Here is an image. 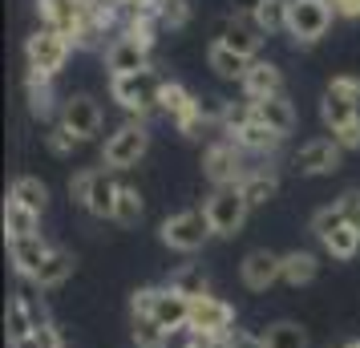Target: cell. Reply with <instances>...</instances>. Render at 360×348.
<instances>
[{
    "label": "cell",
    "mask_w": 360,
    "mask_h": 348,
    "mask_svg": "<svg viewBox=\"0 0 360 348\" xmlns=\"http://www.w3.org/2000/svg\"><path fill=\"white\" fill-rule=\"evenodd\" d=\"M166 77L158 69H142V73H126V77H110V101L134 122H146L158 114V94H162Z\"/></svg>",
    "instance_id": "cell-1"
},
{
    "label": "cell",
    "mask_w": 360,
    "mask_h": 348,
    "mask_svg": "<svg viewBox=\"0 0 360 348\" xmlns=\"http://www.w3.org/2000/svg\"><path fill=\"white\" fill-rule=\"evenodd\" d=\"M117 191H122V183H117V174L110 166H82V170L69 179V195L82 202L94 219H101V223L114 219Z\"/></svg>",
    "instance_id": "cell-2"
},
{
    "label": "cell",
    "mask_w": 360,
    "mask_h": 348,
    "mask_svg": "<svg viewBox=\"0 0 360 348\" xmlns=\"http://www.w3.org/2000/svg\"><path fill=\"white\" fill-rule=\"evenodd\" d=\"M158 239H162V247L179 251V255H195V251H202L214 239V231H211L207 211L186 207V211H174V215H166L158 223Z\"/></svg>",
    "instance_id": "cell-3"
},
{
    "label": "cell",
    "mask_w": 360,
    "mask_h": 348,
    "mask_svg": "<svg viewBox=\"0 0 360 348\" xmlns=\"http://www.w3.org/2000/svg\"><path fill=\"white\" fill-rule=\"evenodd\" d=\"M311 235L320 239V247L332 255V259H356L360 255V231L348 223V219L340 215V207L336 202H328V207H320L316 215H311Z\"/></svg>",
    "instance_id": "cell-4"
},
{
    "label": "cell",
    "mask_w": 360,
    "mask_h": 348,
    "mask_svg": "<svg viewBox=\"0 0 360 348\" xmlns=\"http://www.w3.org/2000/svg\"><path fill=\"white\" fill-rule=\"evenodd\" d=\"M73 57V41L53 29H37L29 41H25V69L33 77H45V82H57V73L69 65Z\"/></svg>",
    "instance_id": "cell-5"
},
{
    "label": "cell",
    "mask_w": 360,
    "mask_h": 348,
    "mask_svg": "<svg viewBox=\"0 0 360 348\" xmlns=\"http://www.w3.org/2000/svg\"><path fill=\"white\" fill-rule=\"evenodd\" d=\"M235 328H239V312H235V304H227V299L214 296V292L191 299V324H186V336L227 340Z\"/></svg>",
    "instance_id": "cell-6"
},
{
    "label": "cell",
    "mask_w": 360,
    "mask_h": 348,
    "mask_svg": "<svg viewBox=\"0 0 360 348\" xmlns=\"http://www.w3.org/2000/svg\"><path fill=\"white\" fill-rule=\"evenodd\" d=\"M247 154L235 142H231L227 134H214L211 142H207V150H202V179L214 186H239L247 179Z\"/></svg>",
    "instance_id": "cell-7"
},
{
    "label": "cell",
    "mask_w": 360,
    "mask_h": 348,
    "mask_svg": "<svg viewBox=\"0 0 360 348\" xmlns=\"http://www.w3.org/2000/svg\"><path fill=\"white\" fill-rule=\"evenodd\" d=\"M150 154V130L146 122H122L110 138H105V146H101V166H110L114 174L122 170H134V166L142 162Z\"/></svg>",
    "instance_id": "cell-8"
},
{
    "label": "cell",
    "mask_w": 360,
    "mask_h": 348,
    "mask_svg": "<svg viewBox=\"0 0 360 348\" xmlns=\"http://www.w3.org/2000/svg\"><path fill=\"white\" fill-rule=\"evenodd\" d=\"M202 211H207V219H211L214 239H235V235L247 227L251 202L243 199L239 186H214L211 195H207V202H202Z\"/></svg>",
    "instance_id": "cell-9"
},
{
    "label": "cell",
    "mask_w": 360,
    "mask_h": 348,
    "mask_svg": "<svg viewBox=\"0 0 360 348\" xmlns=\"http://www.w3.org/2000/svg\"><path fill=\"white\" fill-rule=\"evenodd\" d=\"M332 8H328V0H292V8H288V37H292V45H320L332 29Z\"/></svg>",
    "instance_id": "cell-10"
},
{
    "label": "cell",
    "mask_w": 360,
    "mask_h": 348,
    "mask_svg": "<svg viewBox=\"0 0 360 348\" xmlns=\"http://www.w3.org/2000/svg\"><path fill=\"white\" fill-rule=\"evenodd\" d=\"M344 162V146L332 138V134H324V138H308L304 146L292 154V170L300 174V179H320V174H336Z\"/></svg>",
    "instance_id": "cell-11"
},
{
    "label": "cell",
    "mask_w": 360,
    "mask_h": 348,
    "mask_svg": "<svg viewBox=\"0 0 360 348\" xmlns=\"http://www.w3.org/2000/svg\"><path fill=\"white\" fill-rule=\"evenodd\" d=\"M57 122L65 126L77 142H94L101 134V122H105V114H101L98 98H89V94H69V98H61V110H57Z\"/></svg>",
    "instance_id": "cell-12"
},
{
    "label": "cell",
    "mask_w": 360,
    "mask_h": 348,
    "mask_svg": "<svg viewBox=\"0 0 360 348\" xmlns=\"http://www.w3.org/2000/svg\"><path fill=\"white\" fill-rule=\"evenodd\" d=\"M239 283H243L247 292H255V296L271 292L276 283H283V255L271 247L247 251L243 259H239Z\"/></svg>",
    "instance_id": "cell-13"
},
{
    "label": "cell",
    "mask_w": 360,
    "mask_h": 348,
    "mask_svg": "<svg viewBox=\"0 0 360 348\" xmlns=\"http://www.w3.org/2000/svg\"><path fill=\"white\" fill-rule=\"evenodd\" d=\"M37 20L41 29H53L73 41H82V29H85V0H37Z\"/></svg>",
    "instance_id": "cell-14"
},
{
    "label": "cell",
    "mask_w": 360,
    "mask_h": 348,
    "mask_svg": "<svg viewBox=\"0 0 360 348\" xmlns=\"http://www.w3.org/2000/svg\"><path fill=\"white\" fill-rule=\"evenodd\" d=\"M214 41L227 45L231 53L247 57V61H255L259 49H263V33H259V25L251 20V13H235V17L219 20V25H214Z\"/></svg>",
    "instance_id": "cell-15"
},
{
    "label": "cell",
    "mask_w": 360,
    "mask_h": 348,
    "mask_svg": "<svg viewBox=\"0 0 360 348\" xmlns=\"http://www.w3.org/2000/svg\"><path fill=\"white\" fill-rule=\"evenodd\" d=\"M101 61H105V73L110 77H126V73H142L150 69V49L146 45H138L134 37L117 33L105 49H101Z\"/></svg>",
    "instance_id": "cell-16"
},
{
    "label": "cell",
    "mask_w": 360,
    "mask_h": 348,
    "mask_svg": "<svg viewBox=\"0 0 360 348\" xmlns=\"http://www.w3.org/2000/svg\"><path fill=\"white\" fill-rule=\"evenodd\" d=\"M41 320H49L45 308H37V299L20 288L17 296L8 299V348H25L29 344V336H33V328L41 324Z\"/></svg>",
    "instance_id": "cell-17"
},
{
    "label": "cell",
    "mask_w": 360,
    "mask_h": 348,
    "mask_svg": "<svg viewBox=\"0 0 360 348\" xmlns=\"http://www.w3.org/2000/svg\"><path fill=\"white\" fill-rule=\"evenodd\" d=\"M154 320L158 328L174 340V336H186V324H191V299L179 296L174 288L158 283V296H154Z\"/></svg>",
    "instance_id": "cell-18"
},
{
    "label": "cell",
    "mask_w": 360,
    "mask_h": 348,
    "mask_svg": "<svg viewBox=\"0 0 360 348\" xmlns=\"http://www.w3.org/2000/svg\"><path fill=\"white\" fill-rule=\"evenodd\" d=\"M53 243L45 239V235H33V239H13L8 243V264H13V271H17L25 283L37 280V271L45 267V259H49Z\"/></svg>",
    "instance_id": "cell-19"
},
{
    "label": "cell",
    "mask_w": 360,
    "mask_h": 348,
    "mask_svg": "<svg viewBox=\"0 0 360 348\" xmlns=\"http://www.w3.org/2000/svg\"><path fill=\"white\" fill-rule=\"evenodd\" d=\"M239 89H243L247 101L276 98V94H283V69H279L276 61H263V57H255V61H251V69H247V77L239 82Z\"/></svg>",
    "instance_id": "cell-20"
},
{
    "label": "cell",
    "mask_w": 360,
    "mask_h": 348,
    "mask_svg": "<svg viewBox=\"0 0 360 348\" xmlns=\"http://www.w3.org/2000/svg\"><path fill=\"white\" fill-rule=\"evenodd\" d=\"M251 110H255V122H263V126H271V130H276L279 138H288V134H295V126H300V114H295V101L288 98V94H276V98L251 101Z\"/></svg>",
    "instance_id": "cell-21"
},
{
    "label": "cell",
    "mask_w": 360,
    "mask_h": 348,
    "mask_svg": "<svg viewBox=\"0 0 360 348\" xmlns=\"http://www.w3.org/2000/svg\"><path fill=\"white\" fill-rule=\"evenodd\" d=\"M231 142L243 150L247 158H271V154H279V146H283L288 138H279L271 126H263V122H255V117H251L243 130L231 134Z\"/></svg>",
    "instance_id": "cell-22"
},
{
    "label": "cell",
    "mask_w": 360,
    "mask_h": 348,
    "mask_svg": "<svg viewBox=\"0 0 360 348\" xmlns=\"http://www.w3.org/2000/svg\"><path fill=\"white\" fill-rule=\"evenodd\" d=\"M73 271H77V255H73L69 247H53L49 259H45V267L37 271L33 288H37V292H57L61 283H69Z\"/></svg>",
    "instance_id": "cell-23"
},
{
    "label": "cell",
    "mask_w": 360,
    "mask_h": 348,
    "mask_svg": "<svg viewBox=\"0 0 360 348\" xmlns=\"http://www.w3.org/2000/svg\"><path fill=\"white\" fill-rule=\"evenodd\" d=\"M195 105H198V98L186 89V85L174 82V77H166L162 94H158V114L170 117V126H179L186 114H195Z\"/></svg>",
    "instance_id": "cell-24"
},
{
    "label": "cell",
    "mask_w": 360,
    "mask_h": 348,
    "mask_svg": "<svg viewBox=\"0 0 360 348\" xmlns=\"http://www.w3.org/2000/svg\"><path fill=\"white\" fill-rule=\"evenodd\" d=\"M33 235H41V211L8 199L4 202V239L13 243V239H33Z\"/></svg>",
    "instance_id": "cell-25"
},
{
    "label": "cell",
    "mask_w": 360,
    "mask_h": 348,
    "mask_svg": "<svg viewBox=\"0 0 360 348\" xmlns=\"http://www.w3.org/2000/svg\"><path fill=\"white\" fill-rule=\"evenodd\" d=\"M320 276V255L316 251H304V247H295V251H283V283L288 288H308L311 280Z\"/></svg>",
    "instance_id": "cell-26"
},
{
    "label": "cell",
    "mask_w": 360,
    "mask_h": 348,
    "mask_svg": "<svg viewBox=\"0 0 360 348\" xmlns=\"http://www.w3.org/2000/svg\"><path fill=\"white\" fill-rule=\"evenodd\" d=\"M207 69H211L219 82H231V85H239L247 77V69H251V61L247 57H239V53H231L227 45H219L214 41L211 49H207Z\"/></svg>",
    "instance_id": "cell-27"
},
{
    "label": "cell",
    "mask_w": 360,
    "mask_h": 348,
    "mask_svg": "<svg viewBox=\"0 0 360 348\" xmlns=\"http://www.w3.org/2000/svg\"><path fill=\"white\" fill-rule=\"evenodd\" d=\"M239 191H243V199L251 202V211H255V207H267V202L279 195V174L267 170V166H255V170H247V179L239 183Z\"/></svg>",
    "instance_id": "cell-28"
},
{
    "label": "cell",
    "mask_w": 360,
    "mask_h": 348,
    "mask_svg": "<svg viewBox=\"0 0 360 348\" xmlns=\"http://www.w3.org/2000/svg\"><path fill=\"white\" fill-rule=\"evenodd\" d=\"M259 332H263V348H311L308 328L300 320H271Z\"/></svg>",
    "instance_id": "cell-29"
},
{
    "label": "cell",
    "mask_w": 360,
    "mask_h": 348,
    "mask_svg": "<svg viewBox=\"0 0 360 348\" xmlns=\"http://www.w3.org/2000/svg\"><path fill=\"white\" fill-rule=\"evenodd\" d=\"M288 8H292V0H255L247 13L259 25L263 37H276V33H288Z\"/></svg>",
    "instance_id": "cell-30"
},
{
    "label": "cell",
    "mask_w": 360,
    "mask_h": 348,
    "mask_svg": "<svg viewBox=\"0 0 360 348\" xmlns=\"http://www.w3.org/2000/svg\"><path fill=\"white\" fill-rule=\"evenodd\" d=\"M142 215H146V199H142V191L130 183H122V191H117V207H114V227H122V231H130V227H138L142 223Z\"/></svg>",
    "instance_id": "cell-31"
},
{
    "label": "cell",
    "mask_w": 360,
    "mask_h": 348,
    "mask_svg": "<svg viewBox=\"0 0 360 348\" xmlns=\"http://www.w3.org/2000/svg\"><path fill=\"white\" fill-rule=\"evenodd\" d=\"M360 117V105L356 101L340 98V94H332V89H324V101H320V122L328 126V134L344 130L348 122H356Z\"/></svg>",
    "instance_id": "cell-32"
},
{
    "label": "cell",
    "mask_w": 360,
    "mask_h": 348,
    "mask_svg": "<svg viewBox=\"0 0 360 348\" xmlns=\"http://www.w3.org/2000/svg\"><path fill=\"white\" fill-rule=\"evenodd\" d=\"M166 288H174L179 296L195 299V296H207V292H211V280H207L202 264H182V267H174V271L166 276Z\"/></svg>",
    "instance_id": "cell-33"
},
{
    "label": "cell",
    "mask_w": 360,
    "mask_h": 348,
    "mask_svg": "<svg viewBox=\"0 0 360 348\" xmlns=\"http://www.w3.org/2000/svg\"><path fill=\"white\" fill-rule=\"evenodd\" d=\"M25 101H29V114H33V117L49 122V117H53V101H57V94H53V82L25 73Z\"/></svg>",
    "instance_id": "cell-34"
},
{
    "label": "cell",
    "mask_w": 360,
    "mask_h": 348,
    "mask_svg": "<svg viewBox=\"0 0 360 348\" xmlns=\"http://www.w3.org/2000/svg\"><path fill=\"white\" fill-rule=\"evenodd\" d=\"M8 199H17V202H25V207H33V211L45 215V207H49V186L41 183L37 174H20V179H13V186H8Z\"/></svg>",
    "instance_id": "cell-35"
},
{
    "label": "cell",
    "mask_w": 360,
    "mask_h": 348,
    "mask_svg": "<svg viewBox=\"0 0 360 348\" xmlns=\"http://www.w3.org/2000/svg\"><path fill=\"white\" fill-rule=\"evenodd\" d=\"M130 340H134V348H166L170 344V336L158 328L154 316H130Z\"/></svg>",
    "instance_id": "cell-36"
},
{
    "label": "cell",
    "mask_w": 360,
    "mask_h": 348,
    "mask_svg": "<svg viewBox=\"0 0 360 348\" xmlns=\"http://www.w3.org/2000/svg\"><path fill=\"white\" fill-rule=\"evenodd\" d=\"M158 17H162V29L179 33V29L191 25V0H166L162 8H158Z\"/></svg>",
    "instance_id": "cell-37"
},
{
    "label": "cell",
    "mask_w": 360,
    "mask_h": 348,
    "mask_svg": "<svg viewBox=\"0 0 360 348\" xmlns=\"http://www.w3.org/2000/svg\"><path fill=\"white\" fill-rule=\"evenodd\" d=\"M45 146H49V154H57V158H69V154L82 146V142H77V138H73L61 122H53L49 130H45Z\"/></svg>",
    "instance_id": "cell-38"
},
{
    "label": "cell",
    "mask_w": 360,
    "mask_h": 348,
    "mask_svg": "<svg viewBox=\"0 0 360 348\" xmlns=\"http://www.w3.org/2000/svg\"><path fill=\"white\" fill-rule=\"evenodd\" d=\"M25 348H65V336H61V328H57L53 320H41Z\"/></svg>",
    "instance_id": "cell-39"
},
{
    "label": "cell",
    "mask_w": 360,
    "mask_h": 348,
    "mask_svg": "<svg viewBox=\"0 0 360 348\" xmlns=\"http://www.w3.org/2000/svg\"><path fill=\"white\" fill-rule=\"evenodd\" d=\"M328 89H332V94H340V98H348V101H356V105H360V77H356V73H336V77L328 82Z\"/></svg>",
    "instance_id": "cell-40"
},
{
    "label": "cell",
    "mask_w": 360,
    "mask_h": 348,
    "mask_svg": "<svg viewBox=\"0 0 360 348\" xmlns=\"http://www.w3.org/2000/svg\"><path fill=\"white\" fill-rule=\"evenodd\" d=\"M154 296H158V283H146L130 296V316H154Z\"/></svg>",
    "instance_id": "cell-41"
},
{
    "label": "cell",
    "mask_w": 360,
    "mask_h": 348,
    "mask_svg": "<svg viewBox=\"0 0 360 348\" xmlns=\"http://www.w3.org/2000/svg\"><path fill=\"white\" fill-rule=\"evenodd\" d=\"M336 207H340V215L352 223L360 231V186H352V191H344L340 199H336Z\"/></svg>",
    "instance_id": "cell-42"
},
{
    "label": "cell",
    "mask_w": 360,
    "mask_h": 348,
    "mask_svg": "<svg viewBox=\"0 0 360 348\" xmlns=\"http://www.w3.org/2000/svg\"><path fill=\"white\" fill-rule=\"evenodd\" d=\"M231 348H263V332L259 328H235L231 332Z\"/></svg>",
    "instance_id": "cell-43"
},
{
    "label": "cell",
    "mask_w": 360,
    "mask_h": 348,
    "mask_svg": "<svg viewBox=\"0 0 360 348\" xmlns=\"http://www.w3.org/2000/svg\"><path fill=\"white\" fill-rule=\"evenodd\" d=\"M332 138L344 146V154H348V150H360V117H356V122H348L344 130H336Z\"/></svg>",
    "instance_id": "cell-44"
},
{
    "label": "cell",
    "mask_w": 360,
    "mask_h": 348,
    "mask_svg": "<svg viewBox=\"0 0 360 348\" xmlns=\"http://www.w3.org/2000/svg\"><path fill=\"white\" fill-rule=\"evenodd\" d=\"M336 20H360V0H328Z\"/></svg>",
    "instance_id": "cell-45"
},
{
    "label": "cell",
    "mask_w": 360,
    "mask_h": 348,
    "mask_svg": "<svg viewBox=\"0 0 360 348\" xmlns=\"http://www.w3.org/2000/svg\"><path fill=\"white\" fill-rule=\"evenodd\" d=\"M182 348H231V336L227 340H202V336H186V344Z\"/></svg>",
    "instance_id": "cell-46"
},
{
    "label": "cell",
    "mask_w": 360,
    "mask_h": 348,
    "mask_svg": "<svg viewBox=\"0 0 360 348\" xmlns=\"http://www.w3.org/2000/svg\"><path fill=\"white\" fill-rule=\"evenodd\" d=\"M340 348H360V340H348V344H340Z\"/></svg>",
    "instance_id": "cell-47"
},
{
    "label": "cell",
    "mask_w": 360,
    "mask_h": 348,
    "mask_svg": "<svg viewBox=\"0 0 360 348\" xmlns=\"http://www.w3.org/2000/svg\"><path fill=\"white\" fill-rule=\"evenodd\" d=\"M117 4H122V0H117Z\"/></svg>",
    "instance_id": "cell-48"
}]
</instances>
